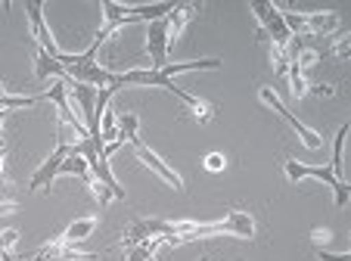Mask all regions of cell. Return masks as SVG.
Wrapping results in <instances>:
<instances>
[{"label":"cell","instance_id":"5","mask_svg":"<svg viewBox=\"0 0 351 261\" xmlns=\"http://www.w3.org/2000/svg\"><path fill=\"white\" fill-rule=\"evenodd\" d=\"M168 47H171V40H168V25L165 19H156V22H146V56L153 60V69L168 66Z\"/></svg>","mask_w":351,"mask_h":261},{"label":"cell","instance_id":"28","mask_svg":"<svg viewBox=\"0 0 351 261\" xmlns=\"http://www.w3.org/2000/svg\"><path fill=\"white\" fill-rule=\"evenodd\" d=\"M0 261H16V258H13V252H0Z\"/></svg>","mask_w":351,"mask_h":261},{"label":"cell","instance_id":"30","mask_svg":"<svg viewBox=\"0 0 351 261\" xmlns=\"http://www.w3.org/2000/svg\"><path fill=\"white\" fill-rule=\"evenodd\" d=\"M149 261H156V258H149Z\"/></svg>","mask_w":351,"mask_h":261},{"label":"cell","instance_id":"26","mask_svg":"<svg viewBox=\"0 0 351 261\" xmlns=\"http://www.w3.org/2000/svg\"><path fill=\"white\" fill-rule=\"evenodd\" d=\"M314 94H317V97H332V94H336V87L320 84V87H314Z\"/></svg>","mask_w":351,"mask_h":261},{"label":"cell","instance_id":"20","mask_svg":"<svg viewBox=\"0 0 351 261\" xmlns=\"http://www.w3.org/2000/svg\"><path fill=\"white\" fill-rule=\"evenodd\" d=\"M286 75H289V84H292V97H298V100H302V97L308 94V84H305V78H302V69L292 66V62H289Z\"/></svg>","mask_w":351,"mask_h":261},{"label":"cell","instance_id":"18","mask_svg":"<svg viewBox=\"0 0 351 261\" xmlns=\"http://www.w3.org/2000/svg\"><path fill=\"white\" fill-rule=\"evenodd\" d=\"M137 127H140V119L134 112L128 115H119V143H134L137 140Z\"/></svg>","mask_w":351,"mask_h":261},{"label":"cell","instance_id":"24","mask_svg":"<svg viewBox=\"0 0 351 261\" xmlns=\"http://www.w3.org/2000/svg\"><path fill=\"white\" fill-rule=\"evenodd\" d=\"M224 165H227V159L221 153H208L206 156V168H208V171H224Z\"/></svg>","mask_w":351,"mask_h":261},{"label":"cell","instance_id":"14","mask_svg":"<svg viewBox=\"0 0 351 261\" xmlns=\"http://www.w3.org/2000/svg\"><path fill=\"white\" fill-rule=\"evenodd\" d=\"M60 174H78L81 181H90V165L84 162V156H78V153H69L66 156V162H62V168H60Z\"/></svg>","mask_w":351,"mask_h":261},{"label":"cell","instance_id":"7","mask_svg":"<svg viewBox=\"0 0 351 261\" xmlns=\"http://www.w3.org/2000/svg\"><path fill=\"white\" fill-rule=\"evenodd\" d=\"M72 153V143H56V149L50 156H47V162L34 171V177L28 181V190H40V187H53V177L60 174L62 162H66V156Z\"/></svg>","mask_w":351,"mask_h":261},{"label":"cell","instance_id":"21","mask_svg":"<svg viewBox=\"0 0 351 261\" xmlns=\"http://www.w3.org/2000/svg\"><path fill=\"white\" fill-rule=\"evenodd\" d=\"M87 190H90V193H93V199H97L99 206H109V202H112V193H109V190L103 187V184H99V181H93V177H90V181H87Z\"/></svg>","mask_w":351,"mask_h":261},{"label":"cell","instance_id":"10","mask_svg":"<svg viewBox=\"0 0 351 261\" xmlns=\"http://www.w3.org/2000/svg\"><path fill=\"white\" fill-rule=\"evenodd\" d=\"M196 13H199V7L196 3H178V7L171 10V13L165 16V25H168V40H178L180 34H184V28H186V22H193L196 19Z\"/></svg>","mask_w":351,"mask_h":261},{"label":"cell","instance_id":"13","mask_svg":"<svg viewBox=\"0 0 351 261\" xmlns=\"http://www.w3.org/2000/svg\"><path fill=\"white\" fill-rule=\"evenodd\" d=\"M165 240H140L134 246H125V261H149L156 252V246H162Z\"/></svg>","mask_w":351,"mask_h":261},{"label":"cell","instance_id":"6","mask_svg":"<svg viewBox=\"0 0 351 261\" xmlns=\"http://www.w3.org/2000/svg\"><path fill=\"white\" fill-rule=\"evenodd\" d=\"M131 147H134V153H137L140 165H146V168H149V171H153V174H159V177L168 184V187H174V190H184V177H180V174L174 171V168H168L165 162H162V156H156L153 149L146 147V143H140V137L131 143Z\"/></svg>","mask_w":351,"mask_h":261},{"label":"cell","instance_id":"1","mask_svg":"<svg viewBox=\"0 0 351 261\" xmlns=\"http://www.w3.org/2000/svg\"><path fill=\"white\" fill-rule=\"evenodd\" d=\"M99 47H103V38H93V44H90V47H87L81 56L60 53V60H56V62L66 69V78H69V81L103 90V87L112 84V69H103V66L97 62Z\"/></svg>","mask_w":351,"mask_h":261},{"label":"cell","instance_id":"2","mask_svg":"<svg viewBox=\"0 0 351 261\" xmlns=\"http://www.w3.org/2000/svg\"><path fill=\"white\" fill-rule=\"evenodd\" d=\"M286 174H289L292 184L305 181V177H317V181H326L332 190H336V206H339V208L348 206V184L339 181V177H336V174H332L326 165H305V162H298V159H286Z\"/></svg>","mask_w":351,"mask_h":261},{"label":"cell","instance_id":"8","mask_svg":"<svg viewBox=\"0 0 351 261\" xmlns=\"http://www.w3.org/2000/svg\"><path fill=\"white\" fill-rule=\"evenodd\" d=\"M25 13H28V22H32V32H34V38H38L40 50H44L47 56H53V60H60L62 50L56 47L53 34H50V28H47V22H44V3H40V0H32V3L25 7Z\"/></svg>","mask_w":351,"mask_h":261},{"label":"cell","instance_id":"9","mask_svg":"<svg viewBox=\"0 0 351 261\" xmlns=\"http://www.w3.org/2000/svg\"><path fill=\"white\" fill-rule=\"evenodd\" d=\"M339 28V13H302V38H324Z\"/></svg>","mask_w":351,"mask_h":261},{"label":"cell","instance_id":"11","mask_svg":"<svg viewBox=\"0 0 351 261\" xmlns=\"http://www.w3.org/2000/svg\"><path fill=\"white\" fill-rule=\"evenodd\" d=\"M178 100H184L186 106H190V112H193V119L199 121V125H208V121L215 119V103H208V100H202V97H196V94H190V90H184V87H178Z\"/></svg>","mask_w":351,"mask_h":261},{"label":"cell","instance_id":"25","mask_svg":"<svg viewBox=\"0 0 351 261\" xmlns=\"http://www.w3.org/2000/svg\"><path fill=\"white\" fill-rule=\"evenodd\" d=\"M317 255H320V261H351V258H348V255H345V252H342V255H330V252H317Z\"/></svg>","mask_w":351,"mask_h":261},{"label":"cell","instance_id":"17","mask_svg":"<svg viewBox=\"0 0 351 261\" xmlns=\"http://www.w3.org/2000/svg\"><path fill=\"white\" fill-rule=\"evenodd\" d=\"M19 212V196H16L13 184L0 177V214H16Z\"/></svg>","mask_w":351,"mask_h":261},{"label":"cell","instance_id":"23","mask_svg":"<svg viewBox=\"0 0 351 261\" xmlns=\"http://www.w3.org/2000/svg\"><path fill=\"white\" fill-rule=\"evenodd\" d=\"M16 240H19V234H16V230H3V234H0V252H13Z\"/></svg>","mask_w":351,"mask_h":261},{"label":"cell","instance_id":"22","mask_svg":"<svg viewBox=\"0 0 351 261\" xmlns=\"http://www.w3.org/2000/svg\"><path fill=\"white\" fill-rule=\"evenodd\" d=\"M332 53L339 56V60H348V53H351V38H336V44H332Z\"/></svg>","mask_w":351,"mask_h":261},{"label":"cell","instance_id":"4","mask_svg":"<svg viewBox=\"0 0 351 261\" xmlns=\"http://www.w3.org/2000/svg\"><path fill=\"white\" fill-rule=\"evenodd\" d=\"M258 97H261V103H265V106H271L274 112H277L280 119H283L286 125H289L292 131H295V134L302 137V143H305L308 149H320V147H324V137H320L317 131H314V127H308L302 119H295V115H292L289 109L283 106V100H280V97L274 94V87H261V90H258Z\"/></svg>","mask_w":351,"mask_h":261},{"label":"cell","instance_id":"19","mask_svg":"<svg viewBox=\"0 0 351 261\" xmlns=\"http://www.w3.org/2000/svg\"><path fill=\"white\" fill-rule=\"evenodd\" d=\"M44 100V94H34V97H13V94H0V112L7 109H22V106H34V103Z\"/></svg>","mask_w":351,"mask_h":261},{"label":"cell","instance_id":"3","mask_svg":"<svg viewBox=\"0 0 351 261\" xmlns=\"http://www.w3.org/2000/svg\"><path fill=\"white\" fill-rule=\"evenodd\" d=\"M252 13L258 16V25H261V34L265 38H271L274 47L286 50L289 47V40H292V32L286 28L283 22V13H280L277 3H267V0H255L252 3Z\"/></svg>","mask_w":351,"mask_h":261},{"label":"cell","instance_id":"29","mask_svg":"<svg viewBox=\"0 0 351 261\" xmlns=\"http://www.w3.org/2000/svg\"><path fill=\"white\" fill-rule=\"evenodd\" d=\"M0 177H3V149H0Z\"/></svg>","mask_w":351,"mask_h":261},{"label":"cell","instance_id":"27","mask_svg":"<svg viewBox=\"0 0 351 261\" xmlns=\"http://www.w3.org/2000/svg\"><path fill=\"white\" fill-rule=\"evenodd\" d=\"M330 230H314V243H330Z\"/></svg>","mask_w":351,"mask_h":261},{"label":"cell","instance_id":"15","mask_svg":"<svg viewBox=\"0 0 351 261\" xmlns=\"http://www.w3.org/2000/svg\"><path fill=\"white\" fill-rule=\"evenodd\" d=\"M34 75H38V81H47L50 75H60V78H66V69L60 66V62L53 60V56H47L44 50L38 53V69H34Z\"/></svg>","mask_w":351,"mask_h":261},{"label":"cell","instance_id":"16","mask_svg":"<svg viewBox=\"0 0 351 261\" xmlns=\"http://www.w3.org/2000/svg\"><path fill=\"white\" fill-rule=\"evenodd\" d=\"M345 137H348V125H342L336 131V140H332V165H326L339 181H342V149H345Z\"/></svg>","mask_w":351,"mask_h":261},{"label":"cell","instance_id":"12","mask_svg":"<svg viewBox=\"0 0 351 261\" xmlns=\"http://www.w3.org/2000/svg\"><path fill=\"white\" fill-rule=\"evenodd\" d=\"M93 227H97V218H78V221H72L66 230H62L56 240L66 243V246H78V243H84L87 236L93 234Z\"/></svg>","mask_w":351,"mask_h":261}]
</instances>
